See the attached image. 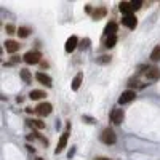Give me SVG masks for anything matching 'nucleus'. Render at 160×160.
<instances>
[{
	"instance_id": "aec40b11",
	"label": "nucleus",
	"mask_w": 160,
	"mask_h": 160,
	"mask_svg": "<svg viewBox=\"0 0 160 160\" xmlns=\"http://www.w3.org/2000/svg\"><path fill=\"white\" fill-rule=\"evenodd\" d=\"M29 34H31V29H29V28H24V26H22V28L18 29V35H19L21 38H26Z\"/></svg>"
},
{
	"instance_id": "f3484780",
	"label": "nucleus",
	"mask_w": 160,
	"mask_h": 160,
	"mask_svg": "<svg viewBox=\"0 0 160 160\" xmlns=\"http://www.w3.org/2000/svg\"><path fill=\"white\" fill-rule=\"evenodd\" d=\"M19 75H21V78L24 80L26 83H29V82H31V78H32V75H31L29 69H22V71L19 72Z\"/></svg>"
},
{
	"instance_id": "6e6552de",
	"label": "nucleus",
	"mask_w": 160,
	"mask_h": 160,
	"mask_svg": "<svg viewBox=\"0 0 160 160\" xmlns=\"http://www.w3.org/2000/svg\"><path fill=\"white\" fill-rule=\"evenodd\" d=\"M35 78L38 80L40 83H43L45 87H48V88L53 85V83H51V77H48V75L43 74V72H37V74H35Z\"/></svg>"
},
{
	"instance_id": "4468645a",
	"label": "nucleus",
	"mask_w": 160,
	"mask_h": 160,
	"mask_svg": "<svg viewBox=\"0 0 160 160\" xmlns=\"http://www.w3.org/2000/svg\"><path fill=\"white\" fill-rule=\"evenodd\" d=\"M82 80H83V74H82V72H78V74L74 77V80H72V85H71L74 91H77V90L80 88V85H82Z\"/></svg>"
},
{
	"instance_id": "b1692460",
	"label": "nucleus",
	"mask_w": 160,
	"mask_h": 160,
	"mask_svg": "<svg viewBox=\"0 0 160 160\" xmlns=\"http://www.w3.org/2000/svg\"><path fill=\"white\" fill-rule=\"evenodd\" d=\"M82 42H83V43H82V48H87V47L90 45V40H88V38H85V40H82Z\"/></svg>"
},
{
	"instance_id": "4be33fe9",
	"label": "nucleus",
	"mask_w": 160,
	"mask_h": 160,
	"mask_svg": "<svg viewBox=\"0 0 160 160\" xmlns=\"http://www.w3.org/2000/svg\"><path fill=\"white\" fill-rule=\"evenodd\" d=\"M141 0H133V2H131V7H133V11H135V10H139L141 8Z\"/></svg>"
},
{
	"instance_id": "f257e3e1",
	"label": "nucleus",
	"mask_w": 160,
	"mask_h": 160,
	"mask_svg": "<svg viewBox=\"0 0 160 160\" xmlns=\"http://www.w3.org/2000/svg\"><path fill=\"white\" fill-rule=\"evenodd\" d=\"M101 141H102L104 144H108V146L115 144V141H117V135H115V131H114V130H111V128L102 130V133H101Z\"/></svg>"
},
{
	"instance_id": "a878e982",
	"label": "nucleus",
	"mask_w": 160,
	"mask_h": 160,
	"mask_svg": "<svg viewBox=\"0 0 160 160\" xmlns=\"http://www.w3.org/2000/svg\"><path fill=\"white\" fill-rule=\"evenodd\" d=\"M95 160H111V158H108V157H96Z\"/></svg>"
},
{
	"instance_id": "bb28decb",
	"label": "nucleus",
	"mask_w": 160,
	"mask_h": 160,
	"mask_svg": "<svg viewBox=\"0 0 160 160\" xmlns=\"http://www.w3.org/2000/svg\"><path fill=\"white\" fill-rule=\"evenodd\" d=\"M35 160H43V158H40V157H35Z\"/></svg>"
},
{
	"instance_id": "20e7f679",
	"label": "nucleus",
	"mask_w": 160,
	"mask_h": 160,
	"mask_svg": "<svg viewBox=\"0 0 160 160\" xmlns=\"http://www.w3.org/2000/svg\"><path fill=\"white\" fill-rule=\"evenodd\" d=\"M40 58H42V55H40L38 51H28L24 55V61L28 62V64H37L38 61H40Z\"/></svg>"
},
{
	"instance_id": "6ab92c4d",
	"label": "nucleus",
	"mask_w": 160,
	"mask_h": 160,
	"mask_svg": "<svg viewBox=\"0 0 160 160\" xmlns=\"http://www.w3.org/2000/svg\"><path fill=\"white\" fill-rule=\"evenodd\" d=\"M151 59H152V61H160V45H157V47L152 50V53H151Z\"/></svg>"
},
{
	"instance_id": "0eeeda50",
	"label": "nucleus",
	"mask_w": 160,
	"mask_h": 160,
	"mask_svg": "<svg viewBox=\"0 0 160 160\" xmlns=\"http://www.w3.org/2000/svg\"><path fill=\"white\" fill-rule=\"evenodd\" d=\"M68 141H69V131H66V133H62L61 138H59L58 148H56V154H59V152L66 148V146H68Z\"/></svg>"
},
{
	"instance_id": "423d86ee",
	"label": "nucleus",
	"mask_w": 160,
	"mask_h": 160,
	"mask_svg": "<svg viewBox=\"0 0 160 160\" xmlns=\"http://www.w3.org/2000/svg\"><path fill=\"white\" fill-rule=\"evenodd\" d=\"M122 24L125 26V28H128V29H135V28H136V24H138V19H136V16H135V15L123 16Z\"/></svg>"
},
{
	"instance_id": "9d476101",
	"label": "nucleus",
	"mask_w": 160,
	"mask_h": 160,
	"mask_svg": "<svg viewBox=\"0 0 160 160\" xmlns=\"http://www.w3.org/2000/svg\"><path fill=\"white\" fill-rule=\"evenodd\" d=\"M118 8H120V11H122V15H123V16H130V15H133L131 2H122Z\"/></svg>"
},
{
	"instance_id": "1a4fd4ad",
	"label": "nucleus",
	"mask_w": 160,
	"mask_h": 160,
	"mask_svg": "<svg viewBox=\"0 0 160 160\" xmlns=\"http://www.w3.org/2000/svg\"><path fill=\"white\" fill-rule=\"evenodd\" d=\"M77 43H78L77 37H75V35H71V37L68 38V42H66V51H68V53H72V51L75 50Z\"/></svg>"
},
{
	"instance_id": "2eb2a0df",
	"label": "nucleus",
	"mask_w": 160,
	"mask_h": 160,
	"mask_svg": "<svg viewBox=\"0 0 160 160\" xmlns=\"http://www.w3.org/2000/svg\"><path fill=\"white\" fill-rule=\"evenodd\" d=\"M108 15V10H106L104 7H101V8H95L91 11V16L95 18V19H101L102 16H106Z\"/></svg>"
},
{
	"instance_id": "39448f33",
	"label": "nucleus",
	"mask_w": 160,
	"mask_h": 160,
	"mask_svg": "<svg viewBox=\"0 0 160 160\" xmlns=\"http://www.w3.org/2000/svg\"><path fill=\"white\" fill-rule=\"evenodd\" d=\"M111 122L114 125H120L123 122V111H120V109H114L111 112Z\"/></svg>"
},
{
	"instance_id": "5701e85b",
	"label": "nucleus",
	"mask_w": 160,
	"mask_h": 160,
	"mask_svg": "<svg viewBox=\"0 0 160 160\" xmlns=\"http://www.w3.org/2000/svg\"><path fill=\"white\" fill-rule=\"evenodd\" d=\"M5 29H7V32H8V34H15V32H18V31L15 29V26H11V24H8Z\"/></svg>"
},
{
	"instance_id": "dca6fc26",
	"label": "nucleus",
	"mask_w": 160,
	"mask_h": 160,
	"mask_svg": "<svg viewBox=\"0 0 160 160\" xmlns=\"http://www.w3.org/2000/svg\"><path fill=\"white\" fill-rule=\"evenodd\" d=\"M29 96H31V99H35V101H38V99H43V98L47 96V93H45L43 90H32Z\"/></svg>"
},
{
	"instance_id": "393cba45",
	"label": "nucleus",
	"mask_w": 160,
	"mask_h": 160,
	"mask_svg": "<svg viewBox=\"0 0 160 160\" xmlns=\"http://www.w3.org/2000/svg\"><path fill=\"white\" fill-rule=\"evenodd\" d=\"M109 59H111L109 56H104V58H101V59H99V62H108Z\"/></svg>"
},
{
	"instance_id": "412c9836",
	"label": "nucleus",
	"mask_w": 160,
	"mask_h": 160,
	"mask_svg": "<svg viewBox=\"0 0 160 160\" xmlns=\"http://www.w3.org/2000/svg\"><path fill=\"white\" fill-rule=\"evenodd\" d=\"M117 42V35H112V37H108V40H106V48H112Z\"/></svg>"
},
{
	"instance_id": "7ed1b4c3",
	"label": "nucleus",
	"mask_w": 160,
	"mask_h": 160,
	"mask_svg": "<svg viewBox=\"0 0 160 160\" xmlns=\"http://www.w3.org/2000/svg\"><path fill=\"white\" fill-rule=\"evenodd\" d=\"M135 98H136L135 90H127V91H123L122 95H120V98H118V104H127V102H131Z\"/></svg>"
},
{
	"instance_id": "ddd939ff",
	"label": "nucleus",
	"mask_w": 160,
	"mask_h": 160,
	"mask_svg": "<svg viewBox=\"0 0 160 160\" xmlns=\"http://www.w3.org/2000/svg\"><path fill=\"white\" fill-rule=\"evenodd\" d=\"M117 29H118V26H117V22L111 21V22H109L108 26H106V35H108V37H112V35H115Z\"/></svg>"
},
{
	"instance_id": "f8f14e48",
	"label": "nucleus",
	"mask_w": 160,
	"mask_h": 160,
	"mask_svg": "<svg viewBox=\"0 0 160 160\" xmlns=\"http://www.w3.org/2000/svg\"><path fill=\"white\" fill-rule=\"evenodd\" d=\"M5 48H7L8 53H16L19 50V43L15 42V40H7V42H5Z\"/></svg>"
},
{
	"instance_id": "9b49d317",
	"label": "nucleus",
	"mask_w": 160,
	"mask_h": 160,
	"mask_svg": "<svg viewBox=\"0 0 160 160\" xmlns=\"http://www.w3.org/2000/svg\"><path fill=\"white\" fill-rule=\"evenodd\" d=\"M144 74H146V77L151 78V80H157L160 77V71L157 68H149V66H148V69H146Z\"/></svg>"
},
{
	"instance_id": "f03ea898",
	"label": "nucleus",
	"mask_w": 160,
	"mask_h": 160,
	"mask_svg": "<svg viewBox=\"0 0 160 160\" xmlns=\"http://www.w3.org/2000/svg\"><path fill=\"white\" fill-rule=\"evenodd\" d=\"M51 111H53V106L50 104V102H40L37 108H35V112L38 114V115H42V117H45V115H50L51 114Z\"/></svg>"
},
{
	"instance_id": "a211bd4d",
	"label": "nucleus",
	"mask_w": 160,
	"mask_h": 160,
	"mask_svg": "<svg viewBox=\"0 0 160 160\" xmlns=\"http://www.w3.org/2000/svg\"><path fill=\"white\" fill-rule=\"evenodd\" d=\"M29 125L37 128V130H43L45 128V123L42 122V120H29Z\"/></svg>"
}]
</instances>
